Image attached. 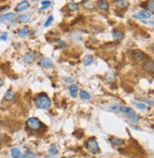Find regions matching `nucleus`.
I'll list each match as a JSON object with an SVG mask.
<instances>
[{
    "label": "nucleus",
    "instance_id": "obj_1",
    "mask_svg": "<svg viewBox=\"0 0 154 158\" xmlns=\"http://www.w3.org/2000/svg\"><path fill=\"white\" fill-rule=\"evenodd\" d=\"M34 103H35V106L38 109L48 110L50 107L51 101L45 92H41V94L36 95L35 99H34Z\"/></svg>",
    "mask_w": 154,
    "mask_h": 158
},
{
    "label": "nucleus",
    "instance_id": "obj_2",
    "mask_svg": "<svg viewBox=\"0 0 154 158\" xmlns=\"http://www.w3.org/2000/svg\"><path fill=\"white\" fill-rule=\"evenodd\" d=\"M87 149L92 154H96L100 152L98 142H97L94 137H91L90 139H88V141L87 142Z\"/></svg>",
    "mask_w": 154,
    "mask_h": 158
},
{
    "label": "nucleus",
    "instance_id": "obj_3",
    "mask_svg": "<svg viewBox=\"0 0 154 158\" xmlns=\"http://www.w3.org/2000/svg\"><path fill=\"white\" fill-rule=\"evenodd\" d=\"M27 126L29 127L30 129H40L42 127V123H41V121H40L38 118H36V117H31V118H29V119L27 120Z\"/></svg>",
    "mask_w": 154,
    "mask_h": 158
},
{
    "label": "nucleus",
    "instance_id": "obj_4",
    "mask_svg": "<svg viewBox=\"0 0 154 158\" xmlns=\"http://www.w3.org/2000/svg\"><path fill=\"white\" fill-rule=\"evenodd\" d=\"M15 18H16V15L14 13H8L0 16V22H3V23H10V22H13L15 20Z\"/></svg>",
    "mask_w": 154,
    "mask_h": 158
},
{
    "label": "nucleus",
    "instance_id": "obj_5",
    "mask_svg": "<svg viewBox=\"0 0 154 158\" xmlns=\"http://www.w3.org/2000/svg\"><path fill=\"white\" fill-rule=\"evenodd\" d=\"M131 56H132V58L134 59L135 61H143L145 59V53L144 52H142V50H132V52H131Z\"/></svg>",
    "mask_w": 154,
    "mask_h": 158
},
{
    "label": "nucleus",
    "instance_id": "obj_6",
    "mask_svg": "<svg viewBox=\"0 0 154 158\" xmlns=\"http://www.w3.org/2000/svg\"><path fill=\"white\" fill-rule=\"evenodd\" d=\"M134 17L139 19V20H145V19H149L151 17V13L148 11L143 10V11H140L138 15H134Z\"/></svg>",
    "mask_w": 154,
    "mask_h": 158
},
{
    "label": "nucleus",
    "instance_id": "obj_7",
    "mask_svg": "<svg viewBox=\"0 0 154 158\" xmlns=\"http://www.w3.org/2000/svg\"><path fill=\"white\" fill-rule=\"evenodd\" d=\"M143 70H144L145 72L152 74V73L154 72V63H153V61L150 60V61L145 62L144 65H143Z\"/></svg>",
    "mask_w": 154,
    "mask_h": 158
},
{
    "label": "nucleus",
    "instance_id": "obj_8",
    "mask_svg": "<svg viewBox=\"0 0 154 158\" xmlns=\"http://www.w3.org/2000/svg\"><path fill=\"white\" fill-rule=\"evenodd\" d=\"M119 112H124L125 114L127 115V117L130 116V115L135 114V111L131 108H128L127 106H119Z\"/></svg>",
    "mask_w": 154,
    "mask_h": 158
},
{
    "label": "nucleus",
    "instance_id": "obj_9",
    "mask_svg": "<svg viewBox=\"0 0 154 158\" xmlns=\"http://www.w3.org/2000/svg\"><path fill=\"white\" fill-rule=\"evenodd\" d=\"M29 7H30V3H29L28 1H22L17 4L15 11L16 12H23V11L27 10Z\"/></svg>",
    "mask_w": 154,
    "mask_h": 158
},
{
    "label": "nucleus",
    "instance_id": "obj_10",
    "mask_svg": "<svg viewBox=\"0 0 154 158\" xmlns=\"http://www.w3.org/2000/svg\"><path fill=\"white\" fill-rule=\"evenodd\" d=\"M110 141L111 142V144L115 147H121L125 144V140L119 137H110Z\"/></svg>",
    "mask_w": 154,
    "mask_h": 158
},
{
    "label": "nucleus",
    "instance_id": "obj_11",
    "mask_svg": "<svg viewBox=\"0 0 154 158\" xmlns=\"http://www.w3.org/2000/svg\"><path fill=\"white\" fill-rule=\"evenodd\" d=\"M34 58H35V54L33 52H29L26 53V54L23 56V60H24L25 63L31 64L34 61Z\"/></svg>",
    "mask_w": 154,
    "mask_h": 158
},
{
    "label": "nucleus",
    "instance_id": "obj_12",
    "mask_svg": "<svg viewBox=\"0 0 154 158\" xmlns=\"http://www.w3.org/2000/svg\"><path fill=\"white\" fill-rule=\"evenodd\" d=\"M52 60H51L50 58H48V57H44L40 62V66L43 67V68H46V69H48V68H50L52 66Z\"/></svg>",
    "mask_w": 154,
    "mask_h": 158
},
{
    "label": "nucleus",
    "instance_id": "obj_13",
    "mask_svg": "<svg viewBox=\"0 0 154 158\" xmlns=\"http://www.w3.org/2000/svg\"><path fill=\"white\" fill-rule=\"evenodd\" d=\"M68 92H70V94L71 97L73 98H76L77 97V92H78V86L76 85V84H71L70 86V88H68Z\"/></svg>",
    "mask_w": 154,
    "mask_h": 158
},
{
    "label": "nucleus",
    "instance_id": "obj_14",
    "mask_svg": "<svg viewBox=\"0 0 154 158\" xmlns=\"http://www.w3.org/2000/svg\"><path fill=\"white\" fill-rule=\"evenodd\" d=\"M112 37L114 40H122L123 38H124V33H123V32H121V31L119 30H113L112 31Z\"/></svg>",
    "mask_w": 154,
    "mask_h": 158
},
{
    "label": "nucleus",
    "instance_id": "obj_15",
    "mask_svg": "<svg viewBox=\"0 0 154 158\" xmlns=\"http://www.w3.org/2000/svg\"><path fill=\"white\" fill-rule=\"evenodd\" d=\"M97 7H98V9H100L101 11H108V8H110V4H108V1L101 0V1L97 2Z\"/></svg>",
    "mask_w": 154,
    "mask_h": 158
},
{
    "label": "nucleus",
    "instance_id": "obj_16",
    "mask_svg": "<svg viewBox=\"0 0 154 158\" xmlns=\"http://www.w3.org/2000/svg\"><path fill=\"white\" fill-rule=\"evenodd\" d=\"M14 98H15V94L11 91V90H9V91L5 94V96H4V99L6 101H9V102H11V101H13Z\"/></svg>",
    "mask_w": 154,
    "mask_h": 158
},
{
    "label": "nucleus",
    "instance_id": "obj_17",
    "mask_svg": "<svg viewBox=\"0 0 154 158\" xmlns=\"http://www.w3.org/2000/svg\"><path fill=\"white\" fill-rule=\"evenodd\" d=\"M11 155L13 158H21L23 156L22 152L20 151V149H18L17 148H13L11 151Z\"/></svg>",
    "mask_w": 154,
    "mask_h": 158
},
{
    "label": "nucleus",
    "instance_id": "obj_18",
    "mask_svg": "<svg viewBox=\"0 0 154 158\" xmlns=\"http://www.w3.org/2000/svg\"><path fill=\"white\" fill-rule=\"evenodd\" d=\"M30 33V28L29 27H23L21 30L18 32V36L19 37H25Z\"/></svg>",
    "mask_w": 154,
    "mask_h": 158
},
{
    "label": "nucleus",
    "instance_id": "obj_19",
    "mask_svg": "<svg viewBox=\"0 0 154 158\" xmlns=\"http://www.w3.org/2000/svg\"><path fill=\"white\" fill-rule=\"evenodd\" d=\"M92 62H93V57H92V55H90V54L86 55L84 59H83V64H84L85 66H90Z\"/></svg>",
    "mask_w": 154,
    "mask_h": 158
},
{
    "label": "nucleus",
    "instance_id": "obj_20",
    "mask_svg": "<svg viewBox=\"0 0 154 158\" xmlns=\"http://www.w3.org/2000/svg\"><path fill=\"white\" fill-rule=\"evenodd\" d=\"M31 19V15L30 13H23L18 17V20L20 22H23V23H26V22L30 21Z\"/></svg>",
    "mask_w": 154,
    "mask_h": 158
},
{
    "label": "nucleus",
    "instance_id": "obj_21",
    "mask_svg": "<svg viewBox=\"0 0 154 158\" xmlns=\"http://www.w3.org/2000/svg\"><path fill=\"white\" fill-rule=\"evenodd\" d=\"M79 94H80V97H81L82 99H84V100H90L91 98L90 94L86 91H80Z\"/></svg>",
    "mask_w": 154,
    "mask_h": 158
},
{
    "label": "nucleus",
    "instance_id": "obj_22",
    "mask_svg": "<svg viewBox=\"0 0 154 158\" xmlns=\"http://www.w3.org/2000/svg\"><path fill=\"white\" fill-rule=\"evenodd\" d=\"M68 7L71 12H76V11L79 10V5L77 3H74V2H70V3H68Z\"/></svg>",
    "mask_w": 154,
    "mask_h": 158
},
{
    "label": "nucleus",
    "instance_id": "obj_23",
    "mask_svg": "<svg viewBox=\"0 0 154 158\" xmlns=\"http://www.w3.org/2000/svg\"><path fill=\"white\" fill-rule=\"evenodd\" d=\"M48 152H50V154L51 156H56L57 153H58V149H56V146L55 145H51L50 147V149H48Z\"/></svg>",
    "mask_w": 154,
    "mask_h": 158
},
{
    "label": "nucleus",
    "instance_id": "obj_24",
    "mask_svg": "<svg viewBox=\"0 0 154 158\" xmlns=\"http://www.w3.org/2000/svg\"><path fill=\"white\" fill-rule=\"evenodd\" d=\"M115 5L119 8H123V7H127V2L125 1V0H119V1L115 2Z\"/></svg>",
    "mask_w": 154,
    "mask_h": 158
},
{
    "label": "nucleus",
    "instance_id": "obj_25",
    "mask_svg": "<svg viewBox=\"0 0 154 158\" xmlns=\"http://www.w3.org/2000/svg\"><path fill=\"white\" fill-rule=\"evenodd\" d=\"M147 9H148L150 13H152L154 12V1H148L147 2Z\"/></svg>",
    "mask_w": 154,
    "mask_h": 158
},
{
    "label": "nucleus",
    "instance_id": "obj_26",
    "mask_svg": "<svg viewBox=\"0 0 154 158\" xmlns=\"http://www.w3.org/2000/svg\"><path fill=\"white\" fill-rule=\"evenodd\" d=\"M52 21H53V16H52V15L48 16V18L47 19V21L45 22L44 27H45V28H48V27L51 24V22H52Z\"/></svg>",
    "mask_w": 154,
    "mask_h": 158
},
{
    "label": "nucleus",
    "instance_id": "obj_27",
    "mask_svg": "<svg viewBox=\"0 0 154 158\" xmlns=\"http://www.w3.org/2000/svg\"><path fill=\"white\" fill-rule=\"evenodd\" d=\"M41 5H42V11L43 10H46L48 6H50V1H42L41 2Z\"/></svg>",
    "mask_w": 154,
    "mask_h": 158
},
{
    "label": "nucleus",
    "instance_id": "obj_28",
    "mask_svg": "<svg viewBox=\"0 0 154 158\" xmlns=\"http://www.w3.org/2000/svg\"><path fill=\"white\" fill-rule=\"evenodd\" d=\"M128 118H129V119L132 121V122H134V123L140 120V116H138V115H136V114L130 115V116H128Z\"/></svg>",
    "mask_w": 154,
    "mask_h": 158
},
{
    "label": "nucleus",
    "instance_id": "obj_29",
    "mask_svg": "<svg viewBox=\"0 0 154 158\" xmlns=\"http://www.w3.org/2000/svg\"><path fill=\"white\" fill-rule=\"evenodd\" d=\"M134 104H135V106L137 108H139L140 110H142V111H145V106L144 104H141V103H134Z\"/></svg>",
    "mask_w": 154,
    "mask_h": 158
},
{
    "label": "nucleus",
    "instance_id": "obj_30",
    "mask_svg": "<svg viewBox=\"0 0 154 158\" xmlns=\"http://www.w3.org/2000/svg\"><path fill=\"white\" fill-rule=\"evenodd\" d=\"M24 156H25V158H35L36 157L35 154L33 153V152H28V153L24 155Z\"/></svg>",
    "mask_w": 154,
    "mask_h": 158
},
{
    "label": "nucleus",
    "instance_id": "obj_31",
    "mask_svg": "<svg viewBox=\"0 0 154 158\" xmlns=\"http://www.w3.org/2000/svg\"><path fill=\"white\" fill-rule=\"evenodd\" d=\"M110 110L112 112H119V106H116V105H112V106H110Z\"/></svg>",
    "mask_w": 154,
    "mask_h": 158
},
{
    "label": "nucleus",
    "instance_id": "obj_32",
    "mask_svg": "<svg viewBox=\"0 0 154 158\" xmlns=\"http://www.w3.org/2000/svg\"><path fill=\"white\" fill-rule=\"evenodd\" d=\"M7 38H8V35H7L6 33H2V35H1V37H0V39H1V40H3V41H6V40H7Z\"/></svg>",
    "mask_w": 154,
    "mask_h": 158
},
{
    "label": "nucleus",
    "instance_id": "obj_33",
    "mask_svg": "<svg viewBox=\"0 0 154 158\" xmlns=\"http://www.w3.org/2000/svg\"><path fill=\"white\" fill-rule=\"evenodd\" d=\"M2 86H3V80L0 78V87H2Z\"/></svg>",
    "mask_w": 154,
    "mask_h": 158
},
{
    "label": "nucleus",
    "instance_id": "obj_34",
    "mask_svg": "<svg viewBox=\"0 0 154 158\" xmlns=\"http://www.w3.org/2000/svg\"><path fill=\"white\" fill-rule=\"evenodd\" d=\"M65 80L66 81H72V79L71 78H65Z\"/></svg>",
    "mask_w": 154,
    "mask_h": 158
},
{
    "label": "nucleus",
    "instance_id": "obj_35",
    "mask_svg": "<svg viewBox=\"0 0 154 158\" xmlns=\"http://www.w3.org/2000/svg\"><path fill=\"white\" fill-rule=\"evenodd\" d=\"M63 158H75V157H72V156H64Z\"/></svg>",
    "mask_w": 154,
    "mask_h": 158
}]
</instances>
